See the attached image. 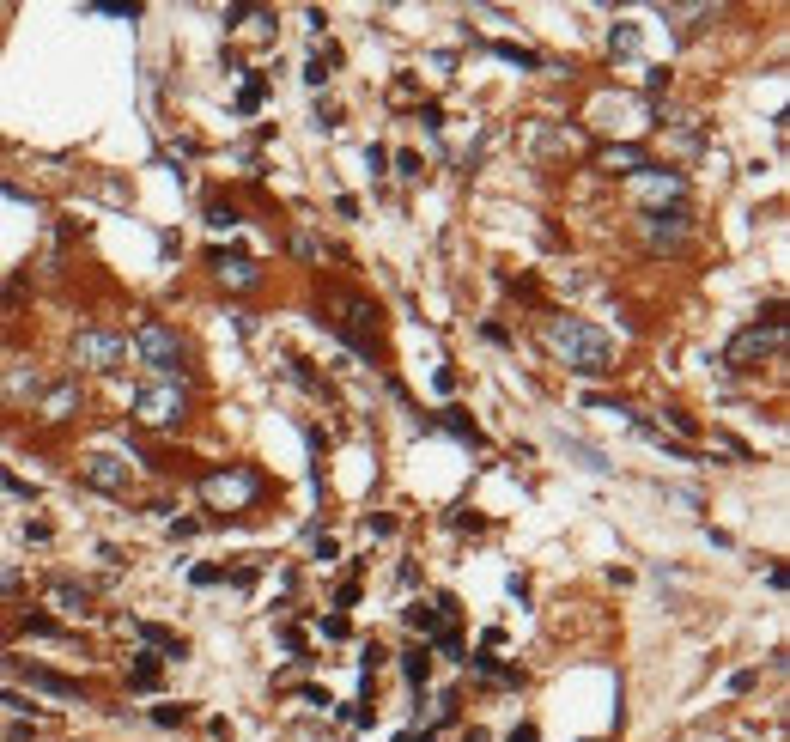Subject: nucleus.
Returning <instances> with one entry per match:
<instances>
[{
	"mask_svg": "<svg viewBox=\"0 0 790 742\" xmlns=\"http://www.w3.org/2000/svg\"><path fill=\"white\" fill-rule=\"evenodd\" d=\"M541 341H547L553 359H566V371H578V378H608L614 371V341L602 329H590L584 317H547Z\"/></svg>",
	"mask_w": 790,
	"mask_h": 742,
	"instance_id": "1",
	"label": "nucleus"
},
{
	"mask_svg": "<svg viewBox=\"0 0 790 742\" xmlns=\"http://www.w3.org/2000/svg\"><path fill=\"white\" fill-rule=\"evenodd\" d=\"M183 414H189V390L183 384H140L134 390V420L152 426V432L183 426Z\"/></svg>",
	"mask_w": 790,
	"mask_h": 742,
	"instance_id": "2",
	"label": "nucleus"
},
{
	"mask_svg": "<svg viewBox=\"0 0 790 742\" xmlns=\"http://www.w3.org/2000/svg\"><path fill=\"white\" fill-rule=\"evenodd\" d=\"M73 365H86V371H122L128 365V335H116V329H79L73 335Z\"/></svg>",
	"mask_w": 790,
	"mask_h": 742,
	"instance_id": "3",
	"label": "nucleus"
},
{
	"mask_svg": "<svg viewBox=\"0 0 790 742\" xmlns=\"http://www.w3.org/2000/svg\"><path fill=\"white\" fill-rule=\"evenodd\" d=\"M784 353V323H754V329H742L730 347H724V365H736V371H754V365H766V359H778Z\"/></svg>",
	"mask_w": 790,
	"mask_h": 742,
	"instance_id": "4",
	"label": "nucleus"
},
{
	"mask_svg": "<svg viewBox=\"0 0 790 742\" xmlns=\"http://www.w3.org/2000/svg\"><path fill=\"white\" fill-rule=\"evenodd\" d=\"M256 493H262V475L244 469V463H237V469H219V475L201 481V499H207V505H225V511H244Z\"/></svg>",
	"mask_w": 790,
	"mask_h": 742,
	"instance_id": "5",
	"label": "nucleus"
},
{
	"mask_svg": "<svg viewBox=\"0 0 790 742\" xmlns=\"http://www.w3.org/2000/svg\"><path fill=\"white\" fill-rule=\"evenodd\" d=\"M134 353H140L152 371H165V378L183 365V341H177V329H165L158 317H146V323L134 329Z\"/></svg>",
	"mask_w": 790,
	"mask_h": 742,
	"instance_id": "6",
	"label": "nucleus"
},
{
	"mask_svg": "<svg viewBox=\"0 0 790 742\" xmlns=\"http://www.w3.org/2000/svg\"><path fill=\"white\" fill-rule=\"evenodd\" d=\"M639 232H645V244H651V250H681V244H687V232H693V213H687L681 201H675L669 213H663V207H651Z\"/></svg>",
	"mask_w": 790,
	"mask_h": 742,
	"instance_id": "7",
	"label": "nucleus"
},
{
	"mask_svg": "<svg viewBox=\"0 0 790 742\" xmlns=\"http://www.w3.org/2000/svg\"><path fill=\"white\" fill-rule=\"evenodd\" d=\"M79 481L98 487V493H128V463L116 451H86L79 457Z\"/></svg>",
	"mask_w": 790,
	"mask_h": 742,
	"instance_id": "8",
	"label": "nucleus"
},
{
	"mask_svg": "<svg viewBox=\"0 0 790 742\" xmlns=\"http://www.w3.org/2000/svg\"><path fill=\"white\" fill-rule=\"evenodd\" d=\"M13 676H19V682H31L37 694H55V700H79V706H86V688H79L73 676L43 670V663H13Z\"/></svg>",
	"mask_w": 790,
	"mask_h": 742,
	"instance_id": "9",
	"label": "nucleus"
},
{
	"mask_svg": "<svg viewBox=\"0 0 790 742\" xmlns=\"http://www.w3.org/2000/svg\"><path fill=\"white\" fill-rule=\"evenodd\" d=\"M213 274H219V280H225V286H231V292H250V286H256V280H262V268H256V262H250V256H225V250H219V256H213Z\"/></svg>",
	"mask_w": 790,
	"mask_h": 742,
	"instance_id": "10",
	"label": "nucleus"
},
{
	"mask_svg": "<svg viewBox=\"0 0 790 742\" xmlns=\"http://www.w3.org/2000/svg\"><path fill=\"white\" fill-rule=\"evenodd\" d=\"M49 603H55V609H67V615H86L92 590H86V584H73V578H55V584H49Z\"/></svg>",
	"mask_w": 790,
	"mask_h": 742,
	"instance_id": "11",
	"label": "nucleus"
},
{
	"mask_svg": "<svg viewBox=\"0 0 790 742\" xmlns=\"http://www.w3.org/2000/svg\"><path fill=\"white\" fill-rule=\"evenodd\" d=\"M134 633L152 645V651H165V657H183L189 651V639L183 633H171V627H152V621H134Z\"/></svg>",
	"mask_w": 790,
	"mask_h": 742,
	"instance_id": "12",
	"label": "nucleus"
},
{
	"mask_svg": "<svg viewBox=\"0 0 790 742\" xmlns=\"http://www.w3.org/2000/svg\"><path fill=\"white\" fill-rule=\"evenodd\" d=\"M602 165H608V171H626V177H639V171H651V165H645V153H639V146H608V153H602Z\"/></svg>",
	"mask_w": 790,
	"mask_h": 742,
	"instance_id": "13",
	"label": "nucleus"
},
{
	"mask_svg": "<svg viewBox=\"0 0 790 742\" xmlns=\"http://www.w3.org/2000/svg\"><path fill=\"white\" fill-rule=\"evenodd\" d=\"M73 402H79V390H73V384H55V390H49V402H43V420H67V414H73Z\"/></svg>",
	"mask_w": 790,
	"mask_h": 742,
	"instance_id": "14",
	"label": "nucleus"
},
{
	"mask_svg": "<svg viewBox=\"0 0 790 742\" xmlns=\"http://www.w3.org/2000/svg\"><path fill=\"white\" fill-rule=\"evenodd\" d=\"M438 426H444V432H456L462 444H481V426H474V420H462L456 408H444V420H438Z\"/></svg>",
	"mask_w": 790,
	"mask_h": 742,
	"instance_id": "15",
	"label": "nucleus"
},
{
	"mask_svg": "<svg viewBox=\"0 0 790 742\" xmlns=\"http://www.w3.org/2000/svg\"><path fill=\"white\" fill-rule=\"evenodd\" d=\"M608 49L614 55H639V25H614L608 31Z\"/></svg>",
	"mask_w": 790,
	"mask_h": 742,
	"instance_id": "16",
	"label": "nucleus"
},
{
	"mask_svg": "<svg viewBox=\"0 0 790 742\" xmlns=\"http://www.w3.org/2000/svg\"><path fill=\"white\" fill-rule=\"evenodd\" d=\"M402 676H408V682H426V676H432V657H426V645H414V651L402 657Z\"/></svg>",
	"mask_w": 790,
	"mask_h": 742,
	"instance_id": "17",
	"label": "nucleus"
},
{
	"mask_svg": "<svg viewBox=\"0 0 790 742\" xmlns=\"http://www.w3.org/2000/svg\"><path fill=\"white\" fill-rule=\"evenodd\" d=\"M128 682H134V688H158V663H152V657H140Z\"/></svg>",
	"mask_w": 790,
	"mask_h": 742,
	"instance_id": "18",
	"label": "nucleus"
},
{
	"mask_svg": "<svg viewBox=\"0 0 790 742\" xmlns=\"http://www.w3.org/2000/svg\"><path fill=\"white\" fill-rule=\"evenodd\" d=\"M207 219H213V226H225V232H231V226H237V213H231V207H225V201H213V207H207Z\"/></svg>",
	"mask_w": 790,
	"mask_h": 742,
	"instance_id": "19",
	"label": "nucleus"
},
{
	"mask_svg": "<svg viewBox=\"0 0 790 742\" xmlns=\"http://www.w3.org/2000/svg\"><path fill=\"white\" fill-rule=\"evenodd\" d=\"M19 627H25V633H61V627H55V621H49V615H25V621H19Z\"/></svg>",
	"mask_w": 790,
	"mask_h": 742,
	"instance_id": "20",
	"label": "nucleus"
},
{
	"mask_svg": "<svg viewBox=\"0 0 790 742\" xmlns=\"http://www.w3.org/2000/svg\"><path fill=\"white\" fill-rule=\"evenodd\" d=\"M152 718H158V724H183V718H189V706H158Z\"/></svg>",
	"mask_w": 790,
	"mask_h": 742,
	"instance_id": "21",
	"label": "nucleus"
},
{
	"mask_svg": "<svg viewBox=\"0 0 790 742\" xmlns=\"http://www.w3.org/2000/svg\"><path fill=\"white\" fill-rule=\"evenodd\" d=\"M13 584H19V572H13V566H0V590H13Z\"/></svg>",
	"mask_w": 790,
	"mask_h": 742,
	"instance_id": "22",
	"label": "nucleus"
}]
</instances>
